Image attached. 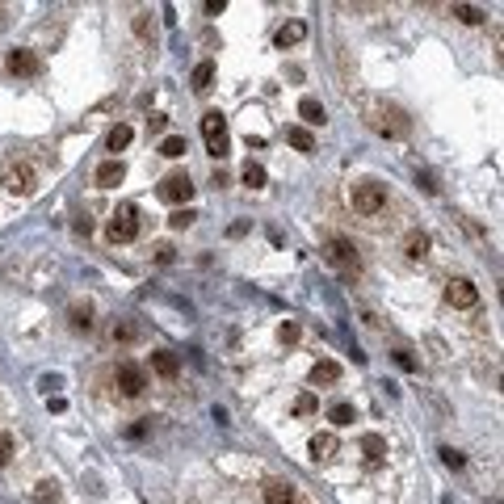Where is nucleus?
Listing matches in <instances>:
<instances>
[{
	"instance_id": "obj_1",
	"label": "nucleus",
	"mask_w": 504,
	"mask_h": 504,
	"mask_svg": "<svg viewBox=\"0 0 504 504\" xmlns=\"http://www.w3.org/2000/svg\"><path fill=\"white\" fill-rule=\"evenodd\" d=\"M366 122L378 131V135H387V139H404L408 131H412V118H408L400 105H382V101L366 105Z\"/></svg>"
},
{
	"instance_id": "obj_2",
	"label": "nucleus",
	"mask_w": 504,
	"mask_h": 504,
	"mask_svg": "<svg viewBox=\"0 0 504 504\" xmlns=\"http://www.w3.org/2000/svg\"><path fill=\"white\" fill-rule=\"evenodd\" d=\"M323 261L336 265L341 277H349V282L362 274V257H358L353 240H345V235H328V240H323Z\"/></svg>"
},
{
	"instance_id": "obj_3",
	"label": "nucleus",
	"mask_w": 504,
	"mask_h": 504,
	"mask_svg": "<svg viewBox=\"0 0 504 504\" xmlns=\"http://www.w3.org/2000/svg\"><path fill=\"white\" fill-rule=\"evenodd\" d=\"M202 139H206V147H210V156H227L231 151V135H227V118L219 114V109H210L206 118H202Z\"/></svg>"
},
{
	"instance_id": "obj_4",
	"label": "nucleus",
	"mask_w": 504,
	"mask_h": 504,
	"mask_svg": "<svg viewBox=\"0 0 504 504\" xmlns=\"http://www.w3.org/2000/svg\"><path fill=\"white\" fill-rule=\"evenodd\" d=\"M349 202H353L358 215H378V210H387V189L378 181H358L353 193H349Z\"/></svg>"
},
{
	"instance_id": "obj_5",
	"label": "nucleus",
	"mask_w": 504,
	"mask_h": 504,
	"mask_svg": "<svg viewBox=\"0 0 504 504\" xmlns=\"http://www.w3.org/2000/svg\"><path fill=\"white\" fill-rule=\"evenodd\" d=\"M109 240L114 244H131L139 235V210H135V202H122L118 210H114V219H109Z\"/></svg>"
},
{
	"instance_id": "obj_6",
	"label": "nucleus",
	"mask_w": 504,
	"mask_h": 504,
	"mask_svg": "<svg viewBox=\"0 0 504 504\" xmlns=\"http://www.w3.org/2000/svg\"><path fill=\"white\" fill-rule=\"evenodd\" d=\"M4 189L9 193H17V198H30L34 189H38V173H34V164H4Z\"/></svg>"
},
{
	"instance_id": "obj_7",
	"label": "nucleus",
	"mask_w": 504,
	"mask_h": 504,
	"mask_svg": "<svg viewBox=\"0 0 504 504\" xmlns=\"http://www.w3.org/2000/svg\"><path fill=\"white\" fill-rule=\"evenodd\" d=\"M114 382H118V391H122V395H131V400H135V395H143V387H147V374H143L135 362H122V366L114 370Z\"/></svg>"
},
{
	"instance_id": "obj_8",
	"label": "nucleus",
	"mask_w": 504,
	"mask_h": 504,
	"mask_svg": "<svg viewBox=\"0 0 504 504\" xmlns=\"http://www.w3.org/2000/svg\"><path fill=\"white\" fill-rule=\"evenodd\" d=\"M446 303H450V307H475V303H479V286H475L471 277H450Z\"/></svg>"
},
{
	"instance_id": "obj_9",
	"label": "nucleus",
	"mask_w": 504,
	"mask_h": 504,
	"mask_svg": "<svg viewBox=\"0 0 504 504\" xmlns=\"http://www.w3.org/2000/svg\"><path fill=\"white\" fill-rule=\"evenodd\" d=\"M160 198H164V202H177V206L189 202V198H193V181H189V173H168V177L160 181Z\"/></svg>"
},
{
	"instance_id": "obj_10",
	"label": "nucleus",
	"mask_w": 504,
	"mask_h": 504,
	"mask_svg": "<svg viewBox=\"0 0 504 504\" xmlns=\"http://www.w3.org/2000/svg\"><path fill=\"white\" fill-rule=\"evenodd\" d=\"M9 72H13V76H38V72H43V59H38L34 50H13V55H9Z\"/></svg>"
},
{
	"instance_id": "obj_11",
	"label": "nucleus",
	"mask_w": 504,
	"mask_h": 504,
	"mask_svg": "<svg viewBox=\"0 0 504 504\" xmlns=\"http://www.w3.org/2000/svg\"><path fill=\"white\" fill-rule=\"evenodd\" d=\"M127 181V164L122 160H105L101 168H97V185L101 189H114V185H122Z\"/></svg>"
},
{
	"instance_id": "obj_12",
	"label": "nucleus",
	"mask_w": 504,
	"mask_h": 504,
	"mask_svg": "<svg viewBox=\"0 0 504 504\" xmlns=\"http://www.w3.org/2000/svg\"><path fill=\"white\" fill-rule=\"evenodd\" d=\"M151 370H156L160 378H177V374H181V358L168 353V349H156V353H151Z\"/></svg>"
},
{
	"instance_id": "obj_13",
	"label": "nucleus",
	"mask_w": 504,
	"mask_h": 504,
	"mask_svg": "<svg viewBox=\"0 0 504 504\" xmlns=\"http://www.w3.org/2000/svg\"><path fill=\"white\" fill-rule=\"evenodd\" d=\"M404 252H408L412 261H424V257H429V231H420V227L408 231V235H404Z\"/></svg>"
},
{
	"instance_id": "obj_14",
	"label": "nucleus",
	"mask_w": 504,
	"mask_h": 504,
	"mask_svg": "<svg viewBox=\"0 0 504 504\" xmlns=\"http://www.w3.org/2000/svg\"><path fill=\"white\" fill-rule=\"evenodd\" d=\"M311 382H316V387H332V382H341V366H336L332 358L316 362V366H311Z\"/></svg>"
},
{
	"instance_id": "obj_15",
	"label": "nucleus",
	"mask_w": 504,
	"mask_h": 504,
	"mask_svg": "<svg viewBox=\"0 0 504 504\" xmlns=\"http://www.w3.org/2000/svg\"><path fill=\"white\" fill-rule=\"evenodd\" d=\"M265 504H299V496H294V488H290V483L269 479V483H265Z\"/></svg>"
},
{
	"instance_id": "obj_16",
	"label": "nucleus",
	"mask_w": 504,
	"mask_h": 504,
	"mask_svg": "<svg viewBox=\"0 0 504 504\" xmlns=\"http://www.w3.org/2000/svg\"><path fill=\"white\" fill-rule=\"evenodd\" d=\"M362 454H366V466H378V462L387 459V441L378 433H366L362 437Z\"/></svg>"
},
{
	"instance_id": "obj_17",
	"label": "nucleus",
	"mask_w": 504,
	"mask_h": 504,
	"mask_svg": "<svg viewBox=\"0 0 504 504\" xmlns=\"http://www.w3.org/2000/svg\"><path fill=\"white\" fill-rule=\"evenodd\" d=\"M303 38H307V26H303V21H286V26L277 30V46H282V50H286V46H299Z\"/></svg>"
},
{
	"instance_id": "obj_18",
	"label": "nucleus",
	"mask_w": 504,
	"mask_h": 504,
	"mask_svg": "<svg viewBox=\"0 0 504 504\" xmlns=\"http://www.w3.org/2000/svg\"><path fill=\"white\" fill-rule=\"evenodd\" d=\"M332 454H336V437H332V433H316V437H311V459L328 462Z\"/></svg>"
},
{
	"instance_id": "obj_19",
	"label": "nucleus",
	"mask_w": 504,
	"mask_h": 504,
	"mask_svg": "<svg viewBox=\"0 0 504 504\" xmlns=\"http://www.w3.org/2000/svg\"><path fill=\"white\" fill-rule=\"evenodd\" d=\"M299 114H303V122H311V127H323V122H328V114H323V105L316 97H303V101H299Z\"/></svg>"
},
{
	"instance_id": "obj_20",
	"label": "nucleus",
	"mask_w": 504,
	"mask_h": 504,
	"mask_svg": "<svg viewBox=\"0 0 504 504\" xmlns=\"http://www.w3.org/2000/svg\"><path fill=\"white\" fill-rule=\"evenodd\" d=\"M131 139H135V131H131L127 122H118V127L105 135V147H109V151H122V147H131Z\"/></svg>"
},
{
	"instance_id": "obj_21",
	"label": "nucleus",
	"mask_w": 504,
	"mask_h": 504,
	"mask_svg": "<svg viewBox=\"0 0 504 504\" xmlns=\"http://www.w3.org/2000/svg\"><path fill=\"white\" fill-rule=\"evenodd\" d=\"M328 420H332L336 429H345V424L358 420V408H353V404H332V408H328Z\"/></svg>"
},
{
	"instance_id": "obj_22",
	"label": "nucleus",
	"mask_w": 504,
	"mask_h": 504,
	"mask_svg": "<svg viewBox=\"0 0 504 504\" xmlns=\"http://www.w3.org/2000/svg\"><path fill=\"white\" fill-rule=\"evenodd\" d=\"M210 80H215V63H198V68H193V76H189V85H193L198 92L210 89Z\"/></svg>"
},
{
	"instance_id": "obj_23",
	"label": "nucleus",
	"mask_w": 504,
	"mask_h": 504,
	"mask_svg": "<svg viewBox=\"0 0 504 504\" xmlns=\"http://www.w3.org/2000/svg\"><path fill=\"white\" fill-rule=\"evenodd\" d=\"M286 139H290L299 151H316V139H311V131H307V127H290V131H286Z\"/></svg>"
},
{
	"instance_id": "obj_24",
	"label": "nucleus",
	"mask_w": 504,
	"mask_h": 504,
	"mask_svg": "<svg viewBox=\"0 0 504 504\" xmlns=\"http://www.w3.org/2000/svg\"><path fill=\"white\" fill-rule=\"evenodd\" d=\"M59 500V483L55 479H43L38 488H34V504H55Z\"/></svg>"
},
{
	"instance_id": "obj_25",
	"label": "nucleus",
	"mask_w": 504,
	"mask_h": 504,
	"mask_svg": "<svg viewBox=\"0 0 504 504\" xmlns=\"http://www.w3.org/2000/svg\"><path fill=\"white\" fill-rule=\"evenodd\" d=\"M185 151H189V147H185V139H181V135H168L164 143H160V156H168V160H181Z\"/></svg>"
},
{
	"instance_id": "obj_26",
	"label": "nucleus",
	"mask_w": 504,
	"mask_h": 504,
	"mask_svg": "<svg viewBox=\"0 0 504 504\" xmlns=\"http://www.w3.org/2000/svg\"><path fill=\"white\" fill-rule=\"evenodd\" d=\"M72 328H76V332H89L92 328V307L89 303H85V307H80V303L72 307Z\"/></svg>"
},
{
	"instance_id": "obj_27",
	"label": "nucleus",
	"mask_w": 504,
	"mask_h": 504,
	"mask_svg": "<svg viewBox=\"0 0 504 504\" xmlns=\"http://www.w3.org/2000/svg\"><path fill=\"white\" fill-rule=\"evenodd\" d=\"M244 185H248V189H265V168L248 160V164H244Z\"/></svg>"
},
{
	"instance_id": "obj_28",
	"label": "nucleus",
	"mask_w": 504,
	"mask_h": 504,
	"mask_svg": "<svg viewBox=\"0 0 504 504\" xmlns=\"http://www.w3.org/2000/svg\"><path fill=\"white\" fill-rule=\"evenodd\" d=\"M454 17L466 21V26H479V21H483V9H475V4H454Z\"/></svg>"
},
{
	"instance_id": "obj_29",
	"label": "nucleus",
	"mask_w": 504,
	"mask_h": 504,
	"mask_svg": "<svg viewBox=\"0 0 504 504\" xmlns=\"http://www.w3.org/2000/svg\"><path fill=\"white\" fill-rule=\"evenodd\" d=\"M320 412V400H316V395H311V391H307V395H299V400H294V416H316Z\"/></svg>"
},
{
	"instance_id": "obj_30",
	"label": "nucleus",
	"mask_w": 504,
	"mask_h": 504,
	"mask_svg": "<svg viewBox=\"0 0 504 504\" xmlns=\"http://www.w3.org/2000/svg\"><path fill=\"white\" fill-rule=\"evenodd\" d=\"M193 219H198V215H193L189 206H181V210H173V215H168V227H173V231H185Z\"/></svg>"
},
{
	"instance_id": "obj_31",
	"label": "nucleus",
	"mask_w": 504,
	"mask_h": 504,
	"mask_svg": "<svg viewBox=\"0 0 504 504\" xmlns=\"http://www.w3.org/2000/svg\"><path fill=\"white\" fill-rule=\"evenodd\" d=\"M109 336H114V341H135V336H139V323H127V320H118V323H114V328H109Z\"/></svg>"
},
{
	"instance_id": "obj_32",
	"label": "nucleus",
	"mask_w": 504,
	"mask_h": 504,
	"mask_svg": "<svg viewBox=\"0 0 504 504\" xmlns=\"http://www.w3.org/2000/svg\"><path fill=\"white\" fill-rule=\"evenodd\" d=\"M441 462H446L450 471H462V466H466V459H462V450H454V446H441Z\"/></svg>"
},
{
	"instance_id": "obj_33",
	"label": "nucleus",
	"mask_w": 504,
	"mask_h": 504,
	"mask_svg": "<svg viewBox=\"0 0 504 504\" xmlns=\"http://www.w3.org/2000/svg\"><path fill=\"white\" fill-rule=\"evenodd\" d=\"M277 341H282V345H294V341H299V323L286 320L282 328H277Z\"/></svg>"
},
{
	"instance_id": "obj_34",
	"label": "nucleus",
	"mask_w": 504,
	"mask_h": 504,
	"mask_svg": "<svg viewBox=\"0 0 504 504\" xmlns=\"http://www.w3.org/2000/svg\"><path fill=\"white\" fill-rule=\"evenodd\" d=\"M147 17H151V13H139V17H135V34H139V38H151V34H156V26H151Z\"/></svg>"
},
{
	"instance_id": "obj_35",
	"label": "nucleus",
	"mask_w": 504,
	"mask_h": 504,
	"mask_svg": "<svg viewBox=\"0 0 504 504\" xmlns=\"http://www.w3.org/2000/svg\"><path fill=\"white\" fill-rule=\"evenodd\" d=\"M391 358H395V366H400V370H416V358L408 353V349H395Z\"/></svg>"
},
{
	"instance_id": "obj_36",
	"label": "nucleus",
	"mask_w": 504,
	"mask_h": 504,
	"mask_svg": "<svg viewBox=\"0 0 504 504\" xmlns=\"http://www.w3.org/2000/svg\"><path fill=\"white\" fill-rule=\"evenodd\" d=\"M13 459V433H0V466Z\"/></svg>"
},
{
	"instance_id": "obj_37",
	"label": "nucleus",
	"mask_w": 504,
	"mask_h": 504,
	"mask_svg": "<svg viewBox=\"0 0 504 504\" xmlns=\"http://www.w3.org/2000/svg\"><path fill=\"white\" fill-rule=\"evenodd\" d=\"M164 127H168V118H164V114H151V118H147V131H151V135H160Z\"/></svg>"
},
{
	"instance_id": "obj_38",
	"label": "nucleus",
	"mask_w": 504,
	"mask_h": 504,
	"mask_svg": "<svg viewBox=\"0 0 504 504\" xmlns=\"http://www.w3.org/2000/svg\"><path fill=\"white\" fill-rule=\"evenodd\" d=\"M173 252H177L173 244H160V248H156V261H160V265H168V261H173Z\"/></svg>"
}]
</instances>
